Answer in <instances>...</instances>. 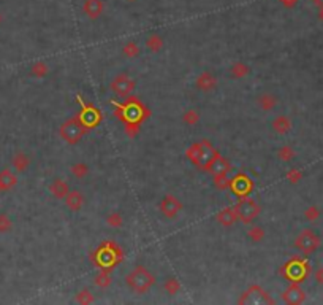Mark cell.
<instances>
[{
	"mask_svg": "<svg viewBox=\"0 0 323 305\" xmlns=\"http://www.w3.org/2000/svg\"><path fill=\"white\" fill-rule=\"evenodd\" d=\"M125 281H127L128 288H130L132 291H135V293H138V294H145L154 286L155 278H154V275L147 271V269L135 267L133 271L127 275Z\"/></svg>",
	"mask_w": 323,
	"mask_h": 305,
	"instance_id": "6da1fadb",
	"label": "cell"
},
{
	"mask_svg": "<svg viewBox=\"0 0 323 305\" xmlns=\"http://www.w3.org/2000/svg\"><path fill=\"white\" fill-rule=\"evenodd\" d=\"M86 132H88V126H86V123L81 118L73 116V118L67 119V121L60 126L59 136L62 140H65L67 143H78V141L84 137Z\"/></svg>",
	"mask_w": 323,
	"mask_h": 305,
	"instance_id": "7a4b0ae2",
	"label": "cell"
},
{
	"mask_svg": "<svg viewBox=\"0 0 323 305\" xmlns=\"http://www.w3.org/2000/svg\"><path fill=\"white\" fill-rule=\"evenodd\" d=\"M214 156H215L214 148L209 145V141H206V140L193 145L189 150V158L200 167H206L212 161Z\"/></svg>",
	"mask_w": 323,
	"mask_h": 305,
	"instance_id": "3957f363",
	"label": "cell"
},
{
	"mask_svg": "<svg viewBox=\"0 0 323 305\" xmlns=\"http://www.w3.org/2000/svg\"><path fill=\"white\" fill-rule=\"evenodd\" d=\"M295 246L301 253L311 254L319 250L320 237L317 236V232H314L312 229H304V231H301L298 234V237L295 238Z\"/></svg>",
	"mask_w": 323,
	"mask_h": 305,
	"instance_id": "277c9868",
	"label": "cell"
},
{
	"mask_svg": "<svg viewBox=\"0 0 323 305\" xmlns=\"http://www.w3.org/2000/svg\"><path fill=\"white\" fill-rule=\"evenodd\" d=\"M235 211H236V216H238L242 223L249 224L258 216V213H260V207H258V203L252 201V199H242V201L236 205Z\"/></svg>",
	"mask_w": 323,
	"mask_h": 305,
	"instance_id": "5b68a950",
	"label": "cell"
},
{
	"mask_svg": "<svg viewBox=\"0 0 323 305\" xmlns=\"http://www.w3.org/2000/svg\"><path fill=\"white\" fill-rule=\"evenodd\" d=\"M111 91L119 97H128L135 91V81L128 75H117L110 84Z\"/></svg>",
	"mask_w": 323,
	"mask_h": 305,
	"instance_id": "8992f818",
	"label": "cell"
},
{
	"mask_svg": "<svg viewBox=\"0 0 323 305\" xmlns=\"http://www.w3.org/2000/svg\"><path fill=\"white\" fill-rule=\"evenodd\" d=\"M182 208V203L175 196H165L163 201L160 202V210L167 218H175Z\"/></svg>",
	"mask_w": 323,
	"mask_h": 305,
	"instance_id": "52a82bcc",
	"label": "cell"
},
{
	"mask_svg": "<svg viewBox=\"0 0 323 305\" xmlns=\"http://www.w3.org/2000/svg\"><path fill=\"white\" fill-rule=\"evenodd\" d=\"M206 167L209 169V172L214 173L215 176H224V175L228 172V170H230V162H228L225 158H222L220 154L215 153V156L212 158V161H211Z\"/></svg>",
	"mask_w": 323,
	"mask_h": 305,
	"instance_id": "ba28073f",
	"label": "cell"
},
{
	"mask_svg": "<svg viewBox=\"0 0 323 305\" xmlns=\"http://www.w3.org/2000/svg\"><path fill=\"white\" fill-rule=\"evenodd\" d=\"M307 272H309V267L301 261H292L290 264L287 266V273H289L290 278L295 280V281L303 280L307 275Z\"/></svg>",
	"mask_w": 323,
	"mask_h": 305,
	"instance_id": "9c48e42d",
	"label": "cell"
},
{
	"mask_svg": "<svg viewBox=\"0 0 323 305\" xmlns=\"http://www.w3.org/2000/svg\"><path fill=\"white\" fill-rule=\"evenodd\" d=\"M284 302L287 304H303L306 301L304 291L301 289L298 285H292L284 291Z\"/></svg>",
	"mask_w": 323,
	"mask_h": 305,
	"instance_id": "30bf717a",
	"label": "cell"
},
{
	"mask_svg": "<svg viewBox=\"0 0 323 305\" xmlns=\"http://www.w3.org/2000/svg\"><path fill=\"white\" fill-rule=\"evenodd\" d=\"M65 205L70 211H80L84 205V196L78 189L68 191V194L65 196Z\"/></svg>",
	"mask_w": 323,
	"mask_h": 305,
	"instance_id": "8fae6325",
	"label": "cell"
},
{
	"mask_svg": "<svg viewBox=\"0 0 323 305\" xmlns=\"http://www.w3.org/2000/svg\"><path fill=\"white\" fill-rule=\"evenodd\" d=\"M83 10L89 19H97L103 13V2L102 0H86Z\"/></svg>",
	"mask_w": 323,
	"mask_h": 305,
	"instance_id": "7c38bea8",
	"label": "cell"
},
{
	"mask_svg": "<svg viewBox=\"0 0 323 305\" xmlns=\"http://www.w3.org/2000/svg\"><path fill=\"white\" fill-rule=\"evenodd\" d=\"M215 83H217V80H215V76L209 72H203L200 73L198 78H197V86L202 89L203 92H209L211 89H214Z\"/></svg>",
	"mask_w": 323,
	"mask_h": 305,
	"instance_id": "4fadbf2b",
	"label": "cell"
},
{
	"mask_svg": "<svg viewBox=\"0 0 323 305\" xmlns=\"http://www.w3.org/2000/svg\"><path fill=\"white\" fill-rule=\"evenodd\" d=\"M49 191H51V194L56 197V199H65V196L68 194V184L63 181V180H60V178H57V180H54L51 184H49Z\"/></svg>",
	"mask_w": 323,
	"mask_h": 305,
	"instance_id": "5bb4252c",
	"label": "cell"
},
{
	"mask_svg": "<svg viewBox=\"0 0 323 305\" xmlns=\"http://www.w3.org/2000/svg\"><path fill=\"white\" fill-rule=\"evenodd\" d=\"M16 181H18L16 175H14L10 169H5L3 172H0V193L13 188L14 184H16Z\"/></svg>",
	"mask_w": 323,
	"mask_h": 305,
	"instance_id": "9a60e30c",
	"label": "cell"
},
{
	"mask_svg": "<svg viewBox=\"0 0 323 305\" xmlns=\"http://www.w3.org/2000/svg\"><path fill=\"white\" fill-rule=\"evenodd\" d=\"M272 129H274V132L284 136V134H287L292 129V121L287 116L281 115V116H277L274 121H272Z\"/></svg>",
	"mask_w": 323,
	"mask_h": 305,
	"instance_id": "2e32d148",
	"label": "cell"
},
{
	"mask_svg": "<svg viewBox=\"0 0 323 305\" xmlns=\"http://www.w3.org/2000/svg\"><path fill=\"white\" fill-rule=\"evenodd\" d=\"M257 102H258V107L268 111V110H272L277 105V99L272 94H269V92H264V94H262L260 97H258Z\"/></svg>",
	"mask_w": 323,
	"mask_h": 305,
	"instance_id": "e0dca14e",
	"label": "cell"
},
{
	"mask_svg": "<svg viewBox=\"0 0 323 305\" xmlns=\"http://www.w3.org/2000/svg\"><path fill=\"white\" fill-rule=\"evenodd\" d=\"M13 167L18 170V172H24V170L29 167V164H30V161H29L27 154L24 153H16L13 156Z\"/></svg>",
	"mask_w": 323,
	"mask_h": 305,
	"instance_id": "ac0fdd59",
	"label": "cell"
},
{
	"mask_svg": "<svg viewBox=\"0 0 323 305\" xmlns=\"http://www.w3.org/2000/svg\"><path fill=\"white\" fill-rule=\"evenodd\" d=\"M236 218H238V216H236V211H232V210H228V208L227 210H222L220 213L217 215V219L224 226H232L236 221Z\"/></svg>",
	"mask_w": 323,
	"mask_h": 305,
	"instance_id": "d6986e66",
	"label": "cell"
},
{
	"mask_svg": "<svg viewBox=\"0 0 323 305\" xmlns=\"http://www.w3.org/2000/svg\"><path fill=\"white\" fill-rule=\"evenodd\" d=\"M249 188H250V183H249L247 178H239V180L236 178L235 183H233V189H235L236 194H246L249 191Z\"/></svg>",
	"mask_w": 323,
	"mask_h": 305,
	"instance_id": "ffe728a7",
	"label": "cell"
},
{
	"mask_svg": "<svg viewBox=\"0 0 323 305\" xmlns=\"http://www.w3.org/2000/svg\"><path fill=\"white\" fill-rule=\"evenodd\" d=\"M146 46L150 49V51L157 53L163 46V40H162V37H159V35H150V37L146 40Z\"/></svg>",
	"mask_w": 323,
	"mask_h": 305,
	"instance_id": "44dd1931",
	"label": "cell"
},
{
	"mask_svg": "<svg viewBox=\"0 0 323 305\" xmlns=\"http://www.w3.org/2000/svg\"><path fill=\"white\" fill-rule=\"evenodd\" d=\"M89 169L86 164H83V162H78V164H73L71 166V173H73L76 178H84L86 175H88Z\"/></svg>",
	"mask_w": 323,
	"mask_h": 305,
	"instance_id": "7402d4cb",
	"label": "cell"
},
{
	"mask_svg": "<svg viewBox=\"0 0 323 305\" xmlns=\"http://www.w3.org/2000/svg\"><path fill=\"white\" fill-rule=\"evenodd\" d=\"M122 53H124L127 58H135V56H138L140 48L136 46V43H133V41H128V43L122 48Z\"/></svg>",
	"mask_w": 323,
	"mask_h": 305,
	"instance_id": "603a6c76",
	"label": "cell"
},
{
	"mask_svg": "<svg viewBox=\"0 0 323 305\" xmlns=\"http://www.w3.org/2000/svg\"><path fill=\"white\" fill-rule=\"evenodd\" d=\"M277 156L281 161H292L293 158H295V151H293V148H290V146H282L281 150H279Z\"/></svg>",
	"mask_w": 323,
	"mask_h": 305,
	"instance_id": "cb8c5ba5",
	"label": "cell"
},
{
	"mask_svg": "<svg viewBox=\"0 0 323 305\" xmlns=\"http://www.w3.org/2000/svg\"><path fill=\"white\" fill-rule=\"evenodd\" d=\"M198 119H200V115H198V111H195V110H189V111L184 113V121L187 124H197Z\"/></svg>",
	"mask_w": 323,
	"mask_h": 305,
	"instance_id": "d4e9b609",
	"label": "cell"
},
{
	"mask_svg": "<svg viewBox=\"0 0 323 305\" xmlns=\"http://www.w3.org/2000/svg\"><path fill=\"white\" fill-rule=\"evenodd\" d=\"M304 216L306 219H309V221H315V219L320 216V210L315 207V205H311V207L304 211Z\"/></svg>",
	"mask_w": 323,
	"mask_h": 305,
	"instance_id": "484cf974",
	"label": "cell"
},
{
	"mask_svg": "<svg viewBox=\"0 0 323 305\" xmlns=\"http://www.w3.org/2000/svg\"><path fill=\"white\" fill-rule=\"evenodd\" d=\"M11 219L6 215H0V232H8L11 229Z\"/></svg>",
	"mask_w": 323,
	"mask_h": 305,
	"instance_id": "4316f807",
	"label": "cell"
},
{
	"mask_svg": "<svg viewBox=\"0 0 323 305\" xmlns=\"http://www.w3.org/2000/svg\"><path fill=\"white\" fill-rule=\"evenodd\" d=\"M232 73L236 78H241V76H244L247 73V67L244 66V64H235L233 68H232Z\"/></svg>",
	"mask_w": 323,
	"mask_h": 305,
	"instance_id": "83f0119b",
	"label": "cell"
},
{
	"mask_svg": "<svg viewBox=\"0 0 323 305\" xmlns=\"http://www.w3.org/2000/svg\"><path fill=\"white\" fill-rule=\"evenodd\" d=\"M108 224L110 226H114V228H119V226H122V218L119 213H110L108 215Z\"/></svg>",
	"mask_w": 323,
	"mask_h": 305,
	"instance_id": "f1b7e54d",
	"label": "cell"
},
{
	"mask_svg": "<svg viewBox=\"0 0 323 305\" xmlns=\"http://www.w3.org/2000/svg\"><path fill=\"white\" fill-rule=\"evenodd\" d=\"M95 283H97L98 286L105 288V286H108L111 283V278H110V275H108V273H100V275H97Z\"/></svg>",
	"mask_w": 323,
	"mask_h": 305,
	"instance_id": "f546056e",
	"label": "cell"
},
{
	"mask_svg": "<svg viewBox=\"0 0 323 305\" xmlns=\"http://www.w3.org/2000/svg\"><path fill=\"white\" fill-rule=\"evenodd\" d=\"M48 72V68L45 67V64H35V66L32 67V73L37 75V76H43Z\"/></svg>",
	"mask_w": 323,
	"mask_h": 305,
	"instance_id": "4dcf8cb0",
	"label": "cell"
},
{
	"mask_svg": "<svg viewBox=\"0 0 323 305\" xmlns=\"http://www.w3.org/2000/svg\"><path fill=\"white\" fill-rule=\"evenodd\" d=\"M263 236H264V234H263V231H262L260 228H254L252 231L249 232V237L252 238L254 242H258V240H260Z\"/></svg>",
	"mask_w": 323,
	"mask_h": 305,
	"instance_id": "1f68e13d",
	"label": "cell"
},
{
	"mask_svg": "<svg viewBox=\"0 0 323 305\" xmlns=\"http://www.w3.org/2000/svg\"><path fill=\"white\" fill-rule=\"evenodd\" d=\"M78 302H81V304L92 302V297H90V293H89V291H81V293L78 294Z\"/></svg>",
	"mask_w": 323,
	"mask_h": 305,
	"instance_id": "d6a6232c",
	"label": "cell"
},
{
	"mask_svg": "<svg viewBox=\"0 0 323 305\" xmlns=\"http://www.w3.org/2000/svg\"><path fill=\"white\" fill-rule=\"evenodd\" d=\"M167 289H168L170 294H175L176 291L179 289L177 281H176V280H168V281H167Z\"/></svg>",
	"mask_w": 323,
	"mask_h": 305,
	"instance_id": "836d02e7",
	"label": "cell"
},
{
	"mask_svg": "<svg viewBox=\"0 0 323 305\" xmlns=\"http://www.w3.org/2000/svg\"><path fill=\"white\" fill-rule=\"evenodd\" d=\"M289 180L292 183H296L298 180H301V172H298V170H292V172L289 173Z\"/></svg>",
	"mask_w": 323,
	"mask_h": 305,
	"instance_id": "e575fe53",
	"label": "cell"
},
{
	"mask_svg": "<svg viewBox=\"0 0 323 305\" xmlns=\"http://www.w3.org/2000/svg\"><path fill=\"white\" fill-rule=\"evenodd\" d=\"M315 280H317V283H323V267L315 272Z\"/></svg>",
	"mask_w": 323,
	"mask_h": 305,
	"instance_id": "d590c367",
	"label": "cell"
},
{
	"mask_svg": "<svg viewBox=\"0 0 323 305\" xmlns=\"http://www.w3.org/2000/svg\"><path fill=\"white\" fill-rule=\"evenodd\" d=\"M284 2V5H287V6H293L296 3V0H282Z\"/></svg>",
	"mask_w": 323,
	"mask_h": 305,
	"instance_id": "8d00e7d4",
	"label": "cell"
},
{
	"mask_svg": "<svg viewBox=\"0 0 323 305\" xmlns=\"http://www.w3.org/2000/svg\"><path fill=\"white\" fill-rule=\"evenodd\" d=\"M312 2H314L315 5H317V6H320V8L323 6V0H312Z\"/></svg>",
	"mask_w": 323,
	"mask_h": 305,
	"instance_id": "74e56055",
	"label": "cell"
},
{
	"mask_svg": "<svg viewBox=\"0 0 323 305\" xmlns=\"http://www.w3.org/2000/svg\"><path fill=\"white\" fill-rule=\"evenodd\" d=\"M319 16H320V19L323 21V6H322V8H320V13H319Z\"/></svg>",
	"mask_w": 323,
	"mask_h": 305,
	"instance_id": "f35d334b",
	"label": "cell"
},
{
	"mask_svg": "<svg viewBox=\"0 0 323 305\" xmlns=\"http://www.w3.org/2000/svg\"><path fill=\"white\" fill-rule=\"evenodd\" d=\"M128 2H133V0H128Z\"/></svg>",
	"mask_w": 323,
	"mask_h": 305,
	"instance_id": "ab89813d",
	"label": "cell"
},
{
	"mask_svg": "<svg viewBox=\"0 0 323 305\" xmlns=\"http://www.w3.org/2000/svg\"><path fill=\"white\" fill-rule=\"evenodd\" d=\"M0 21H2V16H0Z\"/></svg>",
	"mask_w": 323,
	"mask_h": 305,
	"instance_id": "60d3db41",
	"label": "cell"
}]
</instances>
